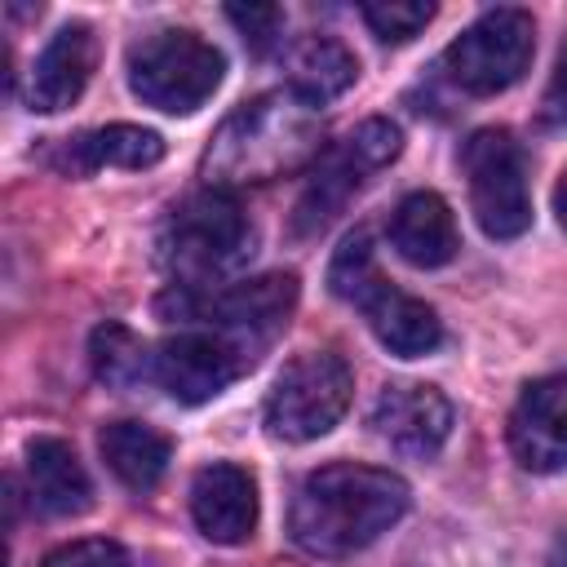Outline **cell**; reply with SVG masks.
<instances>
[{"instance_id":"obj_19","label":"cell","mask_w":567,"mask_h":567,"mask_svg":"<svg viewBox=\"0 0 567 567\" xmlns=\"http://www.w3.org/2000/svg\"><path fill=\"white\" fill-rule=\"evenodd\" d=\"M359 75L354 53L337 35H306L288 58V93H297L310 106H323L341 97Z\"/></svg>"},{"instance_id":"obj_6","label":"cell","mask_w":567,"mask_h":567,"mask_svg":"<svg viewBox=\"0 0 567 567\" xmlns=\"http://www.w3.org/2000/svg\"><path fill=\"white\" fill-rule=\"evenodd\" d=\"M350 394H354V377L341 354L332 350L297 354L279 372L266 399V430L284 443H310L346 416Z\"/></svg>"},{"instance_id":"obj_11","label":"cell","mask_w":567,"mask_h":567,"mask_svg":"<svg viewBox=\"0 0 567 567\" xmlns=\"http://www.w3.org/2000/svg\"><path fill=\"white\" fill-rule=\"evenodd\" d=\"M252 363H257V346H248L221 328L195 323L155 350V381L177 403H208L230 381H239Z\"/></svg>"},{"instance_id":"obj_1","label":"cell","mask_w":567,"mask_h":567,"mask_svg":"<svg viewBox=\"0 0 567 567\" xmlns=\"http://www.w3.org/2000/svg\"><path fill=\"white\" fill-rule=\"evenodd\" d=\"M408 501L412 492L399 474L332 461L301 478L288 509V536L315 558H350L385 536L408 514Z\"/></svg>"},{"instance_id":"obj_17","label":"cell","mask_w":567,"mask_h":567,"mask_svg":"<svg viewBox=\"0 0 567 567\" xmlns=\"http://www.w3.org/2000/svg\"><path fill=\"white\" fill-rule=\"evenodd\" d=\"M164 159V137L142 124H106L80 137H66L58 151V168L66 177H89L97 168H151Z\"/></svg>"},{"instance_id":"obj_10","label":"cell","mask_w":567,"mask_h":567,"mask_svg":"<svg viewBox=\"0 0 567 567\" xmlns=\"http://www.w3.org/2000/svg\"><path fill=\"white\" fill-rule=\"evenodd\" d=\"M403 151V133L390 120H363L337 151L323 155L306 195L297 199V235H319L363 186L372 173L394 164Z\"/></svg>"},{"instance_id":"obj_22","label":"cell","mask_w":567,"mask_h":567,"mask_svg":"<svg viewBox=\"0 0 567 567\" xmlns=\"http://www.w3.org/2000/svg\"><path fill=\"white\" fill-rule=\"evenodd\" d=\"M434 18V4L430 0H368L363 4V22L372 27L377 40L385 44H408L416 40Z\"/></svg>"},{"instance_id":"obj_8","label":"cell","mask_w":567,"mask_h":567,"mask_svg":"<svg viewBox=\"0 0 567 567\" xmlns=\"http://www.w3.org/2000/svg\"><path fill=\"white\" fill-rule=\"evenodd\" d=\"M470 208L492 239H518L532 226V190H527V155L509 128H478L465 151Z\"/></svg>"},{"instance_id":"obj_15","label":"cell","mask_w":567,"mask_h":567,"mask_svg":"<svg viewBox=\"0 0 567 567\" xmlns=\"http://www.w3.org/2000/svg\"><path fill=\"white\" fill-rule=\"evenodd\" d=\"M93 66H97V35H93V27H84V22L62 27L40 49V58L31 66V89H27L31 111H44V115L66 111L84 93Z\"/></svg>"},{"instance_id":"obj_23","label":"cell","mask_w":567,"mask_h":567,"mask_svg":"<svg viewBox=\"0 0 567 567\" xmlns=\"http://www.w3.org/2000/svg\"><path fill=\"white\" fill-rule=\"evenodd\" d=\"M226 18L239 27V35L248 40L252 53H270L279 44V31H284V9L279 4H230Z\"/></svg>"},{"instance_id":"obj_4","label":"cell","mask_w":567,"mask_h":567,"mask_svg":"<svg viewBox=\"0 0 567 567\" xmlns=\"http://www.w3.org/2000/svg\"><path fill=\"white\" fill-rule=\"evenodd\" d=\"M252 252V221L230 190H199L173 208L159 230V261L177 288H213Z\"/></svg>"},{"instance_id":"obj_2","label":"cell","mask_w":567,"mask_h":567,"mask_svg":"<svg viewBox=\"0 0 567 567\" xmlns=\"http://www.w3.org/2000/svg\"><path fill=\"white\" fill-rule=\"evenodd\" d=\"M323 146V120L297 93H261L221 120L204 151L208 186H257L310 164Z\"/></svg>"},{"instance_id":"obj_20","label":"cell","mask_w":567,"mask_h":567,"mask_svg":"<svg viewBox=\"0 0 567 567\" xmlns=\"http://www.w3.org/2000/svg\"><path fill=\"white\" fill-rule=\"evenodd\" d=\"M97 443H102V456H106L111 474L133 492H151L164 478L168 461H173L168 434H159L142 421H111Z\"/></svg>"},{"instance_id":"obj_26","label":"cell","mask_w":567,"mask_h":567,"mask_svg":"<svg viewBox=\"0 0 567 567\" xmlns=\"http://www.w3.org/2000/svg\"><path fill=\"white\" fill-rule=\"evenodd\" d=\"M554 213H558V221H563V230H567V173H563L558 186H554Z\"/></svg>"},{"instance_id":"obj_14","label":"cell","mask_w":567,"mask_h":567,"mask_svg":"<svg viewBox=\"0 0 567 567\" xmlns=\"http://www.w3.org/2000/svg\"><path fill=\"white\" fill-rule=\"evenodd\" d=\"M190 518L213 545H244L257 527V483L230 461H213L190 483Z\"/></svg>"},{"instance_id":"obj_7","label":"cell","mask_w":567,"mask_h":567,"mask_svg":"<svg viewBox=\"0 0 567 567\" xmlns=\"http://www.w3.org/2000/svg\"><path fill=\"white\" fill-rule=\"evenodd\" d=\"M536 53V22L527 9L501 4L487 9L478 22H470L443 53V66L461 93L492 97L523 80Z\"/></svg>"},{"instance_id":"obj_13","label":"cell","mask_w":567,"mask_h":567,"mask_svg":"<svg viewBox=\"0 0 567 567\" xmlns=\"http://www.w3.org/2000/svg\"><path fill=\"white\" fill-rule=\"evenodd\" d=\"M509 452L532 474L567 465V372H549L523 385L509 412Z\"/></svg>"},{"instance_id":"obj_3","label":"cell","mask_w":567,"mask_h":567,"mask_svg":"<svg viewBox=\"0 0 567 567\" xmlns=\"http://www.w3.org/2000/svg\"><path fill=\"white\" fill-rule=\"evenodd\" d=\"M328 288H332L341 301H350V306L363 310L372 337H377L390 354H399V359H421V354H430V350L443 346V323H439V315H434L421 297L399 292V288L377 270L368 230H354V235L341 239V248H337V257H332V266H328Z\"/></svg>"},{"instance_id":"obj_27","label":"cell","mask_w":567,"mask_h":567,"mask_svg":"<svg viewBox=\"0 0 567 567\" xmlns=\"http://www.w3.org/2000/svg\"><path fill=\"white\" fill-rule=\"evenodd\" d=\"M549 567H567V536H558V545L549 554Z\"/></svg>"},{"instance_id":"obj_9","label":"cell","mask_w":567,"mask_h":567,"mask_svg":"<svg viewBox=\"0 0 567 567\" xmlns=\"http://www.w3.org/2000/svg\"><path fill=\"white\" fill-rule=\"evenodd\" d=\"M164 310L173 306V315L190 319V323H208L221 328L248 346H266L292 315L297 306V275H261V279H244L230 288H177L173 297L159 301Z\"/></svg>"},{"instance_id":"obj_25","label":"cell","mask_w":567,"mask_h":567,"mask_svg":"<svg viewBox=\"0 0 567 567\" xmlns=\"http://www.w3.org/2000/svg\"><path fill=\"white\" fill-rule=\"evenodd\" d=\"M540 124L549 128H567V53L558 58L554 75H549V89L540 97Z\"/></svg>"},{"instance_id":"obj_5","label":"cell","mask_w":567,"mask_h":567,"mask_svg":"<svg viewBox=\"0 0 567 567\" xmlns=\"http://www.w3.org/2000/svg\"><path fill=\"white\" fill-rule=\"evenodd\" d=\"M221 71H226L221 49H213L204 35L182 31V27L151 31L128 53V84H133V93L146 106L168 111V115L199 111L217 93Z\"/></svg>"},{"instance_id":"obj_12","label":"cell","mask_w":567,"mask_h":567,"mask_svg":"<svg viewBox=\"0 0 567 567\" xmlns=\"http://www.w3.org/2000/svg\"><path fill=\"white\" fill-rule=\"evenodd\" d=\"M452 403L439 385H425V381H399V385H385L381 399L372 403V430L377 439H385L394 452L412 456V461H430L447 434H452Z\"/></svg>"},{"instance_id":"obj_16","label":"cell","mask_w":567,"mask_h":567,"mask_svg":"<svg viewBox=\"0 0 567 567\" xmlns=\"http://www.w3.org/2000/svg\"><path fill=\"white\" fill-rule=\"evenodd\" d=\"M390 244L416 270L447 266L461 248V230L447 199L434 190H412L408 199H399V208L390 213Z\"/></svg>"},{"instance_id":"obj_24","label":"cell","mask_w":567,"mask_h":567,"mask_svg":"<svg viewBox=\"0 0 567 567\" xmlns=\"http://www.w3.org/2000/svg\"><path fill=\"white\" fill-rule=\"evenodd\" d=\"M40 567H128V554L106 536H84V540H71L44 554Z\"/></svg>"},{"instance_id":"obj_21","label":"cell","mask_w":567,"mask_h":567,"mask_svg":"<svg viewBox=\"0 0 567 567\" xmlns=\"http://www.w3.org/2000/svg\"><path fill=\"white\" fill-rule=\"evenodd\" d=\"M89 359H93L97 381H106L111 390H133V385H142L146 377H155V354H151V346H146L133 328H124V323H115V319H106V323L93 328Z\"/></svg>"},{"instance_id":"obj_18","label":"cell","mask_w":567,"mask_h":567,"mask_svg":"<svg viewBox=\"0 0 567 567\" xmlns=\"http://www.w3.org/2000/svg\"><path fill=\"white\" fill-rule=\"evenodd\" d=\"M27 483H31L35 505L53 518H71V514H84L93 505L89 470L80 465V456L62 439H31L27 443Z\"/></svg>"}]
</instances>
